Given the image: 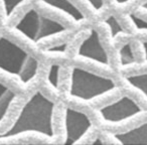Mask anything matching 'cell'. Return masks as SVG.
<instances>
[{
    "label": "cell",
    "mask_w": 147,
    "mask_h": 145,
    "mask_svg": "<svg viewBox=\"0 0 147 145\" xmlns=\"http://www.w3.org/2000/svg\"><path fill=\"white\" fill-rule=\"evenodd\" d=\"M55 102L40 90H36L23 104L8 129L0 132V140H9L28 134L53 139L55 135Z\"/></svg>",
    "instance_id": "6da1fadb"
},
{
    "label": "cell",
    "mask_w": 147,
    "mask_h": 145,
    "mask_svg": "<svg viewBox=\"0 0 147 145\" xmlns=\"http://www.w3.org/2000/svg\"><path fill=\"white\" fill-rule=\"evenodd\" d=\"M38 67V61L33 55L5 35H0V73L27 86L36 78Z\"/></svg>",
    "instance_id": "7a4b0ae2"
},
{
    "label": "cell",
    "mask_w": 147,
    "mask_h": 145,
    "mask_svg": "<svg viewBox=\"0 0 147 145\" xmlns=\"http://www.w3.org/2000/svg\"><path fill=\"white\" fill-rule=\"evenodd\" d=\"M118 86L112 78L77 65L71 67L67 92L73 100L91 103L116 92Z\"/></svg>",
    "instance_id": "3957f363"
},
{
    "label": "cell",
    "mask_w": 147,
    "mask_h": 145,
    "mask_svg": "<svg viewBox=\"0 0 147 145\" xmlns=\"http://www.w3.org/2000/svg\"><path fill=\"white\" fill-rule=\"evenodd\" d=\"M11 30L29 42L38 45L43 40L65 34L69 28L59 21L45 15L35 7H30L13 24Z\"/></svg>",
    "instance_id": "277c9868"
},
{
    "label": "cell",
    "mask_w": 147,
    "mask_h": 145,
    "mask_svg": "<svg viewBox=\"0 0 147 145\" xmlns=\"http://www.w3.org/2000/svg\"><path fill=\"white\" fill-rule=\"evenodd\" d=\"M95 111L103 123L111 126L124 124L145 113L142 107L128 95H122Z\"/></svg>",
    "instance_id": "5b68a950"
},
{
    "label": "cell",
    "mask_w": 147,
    "mask_h": 145,
    "mask_svg": "<svg viewBox=\"0 0 147 145\" xmlns=\"http://www.w3.org/2000/svg\"><path fill=\"white\" fill-rule=\"evenodd\" d=\"M91 118L78 109L67 106L63 110V144H79L92 131Z\"/></svg>",
    "instance_id": "8992f818"
},
{
    "label": "cell",
    "mask_w": 147,
    "mask_h": 145,
    "mask_svg": "<svg viewBox=\"0 0 147 145\" xmlns=\"http://www.w3.org/2000/svg\"><path fill=\"white\" fill-rule=\"evenodd\" d=\"M77 57L103 67H110V57L96 28L90 27L88 29V34L81 41L77 49Z\"/></svg>",
    "instance_id": "52a82bcc"
},
{
    "label": "cell",
    "mask_w": 147,
    "mask_h": 145,
    "mask_svg": "<svg viewBox=\"0 0 147 145\" xmlns=\"http://www.w3.org/2000/svg\"><path fill=\"white\" fill-rule=\"evenodd\" d=\"M43 6L55 11L73 22L82 24L87 21L85 13L71 0H38Z\"/></svg>",
    "instance_id": "ba28073f"
},
{
    "label": "cell",
    "mask_w": 147,
    "mask_h": 145,
    "mask_svg": "<svg viewBox=\"0 0 147 145\" xmlns=\"http://www.w3.org/2000/svg\"><path fill=\"white\" fill-rule=\"evenodd\" d=\"M109 135L119 144L147 145V120L128 130L109 133Z\"/></svg>",
    "instance_id": "9c48e42d"
},
{
    "label": "cell",
    "mask_w": 147,
    "mask_h": 145,
    "mask_svg": "<svg viewBox=\"0 0 147 145\" xmlns=\"http://www.w3.org/2000/svg\"><path fill=\"white\" fill-rule=\"evenodd\" d=\"M16 99V94L2 82H0V123L5 119L9 109Z\"/></svg>",
    "instance_id": "30bf717a"
},
{
    "label": "cell",
    "mask_w": 147,
    "mask_h": 145,
    "mask_svg": "<svg viewBox=\"0 0 147 145\" xmlns=\"http://www.w3.org/2000/svg\"><path fill=\"white\" fill-rule=\"evenodd\" d=\"M118 59L122 69H128L137 65V59L131 41L123 42L120 45L118 49Z\"/></svg>",
    "instance_id": "8fae6325"
},
{
    "label": "cell",
    "mask_w": 147,
    "mask_h": 145,
    "mask_svg": "<svg viewBox=\"0 0 147 145\" xmlns=\"http://www.w3.org/2000/svg\"><path fill=\"white\" fill-rule=\"evenodd\" d=\"M103 23L107 26L110 34V38L113 42L118 40L120 37L128 36L129 33L126 29L123 27L121 22L118 20L114 14H109L103 19Z\"/></svg>",
    "instance_id": "7c38bea8"
},
{
    "label": "cell",
    "mask_w": 147,
    "mask_h": 145,
    "mask_svg": "<svg viewBox=\"0 0 147 145\" xmlns=\"http://www.w3.org/2000/svg\"><path fill=\"white\" fill-rule=\"evenodd\" d=\"M124 80L131 88L139 92L147 100V71L126 75Z\"/></svg>",
    "instance_id": "4fadbf2b"
},
{
    "label": "cell",
    "mask_w": 147,
    "mask_h": 145,
    "mask_svg": "<svg viewBox=\"0 0 147 145\" xmlns=\"http://www.w3.org/2000/svg\"><path fill=\"white\" fill-rule=\"evenodd\" d=\"M61 65L51 63L47 71V82L55 93H59L61 89Z\"/></svg>",
    "instance_id": "5bb4252c"
},
{
    "label": "cell",
    "mask_w": 147,
    "mask_h": 145,
    "mask_svg": "<svg viewBox=\"0 0 147 145\" xmlns=\"http://www.w3.org/2000/svg\"><path fill=\"white\" fill-rule=\"evenodd\" d=\"M69 40L63 41V42L57 43L51 47H45L42 51V53L45 57H65V53L69 49Z\"/></svg>",
    "instance_id": "9a60e30c"
},
{
    "label": "cell",
    "mask_w": 147,
    "mask_h": 145,
    "mask_svg": "<svg viewBox=\"0 0 147 145\" xmlns=\"http://www.w3.org/2000/svg\"><path fill=\"white\" fill-rule=\"evenodd\" d=\"M0 1L2 4L5 19H9L27 0H0Z\"/></svg>",
    "instance_id": "2e32d148"
},
{
    "label": "cell",
    "mask_w": 147,
    "mask_h": 145,
    "mask_svg": "<svg viewBox=\"0 0 147 145\" xmlns=\"http://www.w3.org/2000/svg\"><path fill=\"white\" fill-rule=\"evenodd\" d=\"M127 18L134 29L139 33H147V19L134 12L127 13Z\"/></svg>",
    "instance_id": "e0dca14e"
},
{
    "label": "cell",
    "mask_w": 147,
    "mask_h": 145,
    "mask_svg": "<svg viewBox=\"0 0 147 145\" xmlns=\"http://www.w3.org/2000/svg\"><path fill=\"white\" fill-rule=\"evenodd\" d=\"M87 3L91 6L93 10L100 12L105 7V0H85Z\"/></svg>",
    "instance_id": "ac0fdd59"
},
{
    "label": "cell",
    "mask_w": 147,
    "mask_h": 145,
    "mask_svg": "<svg viewBox=\"0 0 147 145\" xmlns=\"http://www.w3.org/2000/svg\"><path fill=\"white\" fill-rule=\"evenodd\" d=\"M139 43L141 45V49L143 51V59H144V63L147 65V39H141L139 40Z\"/></svg>",
    "instance_id": "d6986e66"
},
{
    "label": "cell",
    "mask_w": 147,
    "mask_h": 145,
    "mask_svg": "<svg viewBox=\"0 0 147 145\" xmlns=\"http://www.w3.org/2000/svg\"><path fill=\"white\" fill-rule=\"evenodd\" d=\"M114 3L119 7H125L127 5H129L130 3H132L134 0H113Z\"/></svg>",
    "instance_id": "ffe728a7"
},
{
    "label": "cell",
    "mask_w": 147,
    "mask_h": 145,
    "mask_svg": "<svg viewBox=\"0 0 147 145\" xmlns=\"http://www.w3.org/2000/svg\"><path fill=\"white\" fill-rule=\"evenodd\" d=\"M104 141L102 140V137L100 136V135H98V136H96L94 138V140L91 141L90 144H104Z\"/></svg>",
    "instance_id": "44dd1931"
},
{
    "label": "cell",
    "mask_w": 147,
    "mask_h": 145,
    "mask_svg": "<svg viewBox=\"0 0 147 145\" xmlns=\"http://www.w3.org/2000/svg\"><path fill=\"white\" fill-rule=\"evenodd\" d=\"M138 8L140 9L141 11H143V12L147 13V0H145V1H143V2L141 3L140 5H139Z\"/></svg>",
    "instance_id": "7402d4cb"
}]
</instances>
